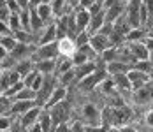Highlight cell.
Returning <instances> with one entry per match:
<instances>
[{
  "mask_svg": "<svg viewBox=\"0 0 153 132\" xmlns=\"http://www.w3.org/2000/svg\"><path fill=\"white\" fill-rule=\"evenodd\" d=\"M0 76H2V69H0Z\"/></svg>",
  "mask_w": 153,
  "mask_h": 132,
  "instance_id": "obj_43",
  "label": "cell"
},
{
  "mask_svg": "<svg viewBox=\"0 0 153 132\" xmlns=\"http://www.w3.org/2000/svg\"><path fill=\"white\" fill-rule=\"evenodd\" d=\"M99 90L104 93V95H113V93H116V83H114V79L111 78V76H107L106 79L99 85Z\"/></svg>",
  "mask_w": 153,
  "mask_h": 132,
  "instance_id": "obj_19",
  "label": "cell"
},
{
  "mask_svg": "<svg viewBox=\"0 0 153 132\" xmlns=\"http://www.w3.org/2000/svg\"><path fill=\"white\" fill-rule=\"evenodd\" d=\"M148 62H152V65H153V51H150V58H148Z\"/></svg>",
  "mask_w": 153,
  "mask_h": 132,
  "instance_id": "obj_39",
  "label": "cell"
},
{
  "mask_svg": "<svg viewBox=\"0 0 153 132\" xmlns=\"http://www.w3.org/2000/svg\"><path fill=\"white\" fill-rule=\"evenodd\" d=\"M90 46L93 48V51H95L99 57H100L106 49L113 48V46H111V41H109V37L104 35V34H95V35H92V37H90Z\"/></svg>",
  "mask_w": 153,
  "mask_h": 132,
  "instance_id": "obj_6",
  "label": "cell"
},
{
  "mask_svg": "<svg viewBox=\"0 0 153 132\" xmlns=\"http://www.w3.org/2000/svg\"><path fill=\"white\" fill-rule=\"evenodd\" d=\"M33 106H37V102H33V101H13L11 111H9V116L19 118L21 115H25L28 109H32Z\"/></svg>",
  "mask_w": 153,
  "mask_h": 132,
  "instance_id": "obj_11",
  "label": "cell"
},
{
  "mask_svg": "<svg viewBox=\"0 0 153 132\" xmlns=\"http://www.w3.org/2000/svg\"><path fill=\"white\" fill-rule=\"evenodd\" d=\"M144 123H146V127L153 129V109H150V111L144 115Z\"/></svg>",
  "mask_w": 153,
  "mask_h": 132,
  "instance_id": "obj_33",
  "label": "cell"
},
{
  "mask_svg": "<svg viewBox=\"0 0 153 132\" xmlns=\"http://www.w3.org/2000/svg\"><path fill=\"white\" fill-rule=\"evenodd\" d=\"M104 2H106V0H97V4H100V5H102Z\"/></svg>",
  "mask_w": 153,
  "mask_h": 132,
  "instance_id": "obj_41",
  "label": "cell"
},
{
  "mask_svg": "<svg viewBox=\"0 0 153 132\" xmlns=\"http://www.w3.org/2000/svg\"><path fill=\"white\" fill-rule=\"evenodd\" d=\"M42 4V0H28V7L30 9H35V7H39Z\"/></svg>",
  "mask_w": 153,
  "mask_h": 132,
  "instance_id": "obj_36",
  "label": "cell"
},
{
  "mask_svg": "<svg viewBox=\"0 0 153 132\" xmlns=\"http://www.w3.org/2000/svg\"><path fill=\"white\" fill-rule=\"evenodd\" d=\"M144 46L148 48V51H153V37H146V41H144Z\"/></svg>",
  "mask_w": 153,
  "mask_h": 132,
  "instance_id": "obj_37",
  "label": "cell"
},
{
  "mask_svg": "<svg viewBox=\"0 0 153 132\" xmlns=\"http://www.w3.org/2000/svg\"><path fill=\"white\" fill-rule=\"evenodd\" d=\"M19 19H21V28L30 32V9H25L19 13Z\"/></svg>",
  "mask_w": 153,
  "mask_h": 132,
  "instance_id": "obj_25",
  "label": "cell"
},
{
  "mask_svg": "<svg viewBox=\"0 0 153 132\" xmlns=\"http://www.w3.org/2000/svg\"><path fill=\"white\" fill-rule=\"evenodd\" d=\"M0 46H4L9 53L14 49L16 46H18V41H16L13 35H7V37H0Z\"/></svg>",
  "mask_w": 153,
  "mask_h": 132,
  "instance_id": "obj_23",
  "label": "cell"
},
{
  "mask_svg": "<svg viewBox=\"0 0 153 132\" xmlns=\"http://www.w3.org/2000/svg\"><path fill=\"white\" fill-rule=\"evenodd\" d=\"M92 18H90V25H88V34L90 35H95V34H99L102 27L106 25V11L104 9H100V11H97V13H90Z\"/></svg>",
  "mask_w": 153,
  "mask_h": 132,
  "instance_id": "obj_5",
  "label": "cell"
},
{
  "mask_svg": "<svg viewBox=\"0 0 153 132\" xmlns=\"http://www.w3.org/2000/svg\"><path fill=\"white\" fill-rule=\"evenodd\" d=\"M127 78H128V81H130V88H132V92H136V90H139V88H143L144 85H148V83L152 81L150 74L143 72V71H139V69H136V67H132V69L127 72Z\"/></svg>",
  "mask_w": 153,
  "mask_h": 132,
  "instance_id": "obj_3",
  "label": "cell"
},
{
  "mask_svg": "<svg viewBox=\"0 0 153 132\" xmlns=\"http://www.w3.org/2000/svg\"><path fill=\"white\" fill-rule=\"evenodd\" d=\"M95 4H97V0H79L77 7H81V9H88V11H90Z\"/></svg>",
  "mask_w": 153,
  "mask_h": 132,
  "instance_id": "obj_31",
  "label": "cell"
},
{
  "mask_svg": "<svg viewBox=\"0 0 153 132\" xmlns=\"http://www.w3.org/2000/svg\"><path fill=\"white\" fill-rule=\"evenodd\" d=\"M127 48H128L132 58L136 60V62H146V60L150 58V51L144 46V43H130Z\"/></svg>",
  "mask_w": 153,
  "mask_h": 132,
  "instance_id": "obj_10",
  "label": "cell"
},
{
  "mask_svg": "<svg viewBox=\"0 0 153 132\" xmlns=\"http://www.w3.org/2000/svg\"><path fill=\"white\" fill-rule=\"evenodd\" d=\"M0 132H2V131H0Z\"/></svg>",
  "mask_w": 153,
  "mask_h": 132,
  "instance_id": "obj_45",
  "label": "cell"
},
{
  "mask_svg": "<svg viewBox=\"0 0 153 132\" xmlns=\"http://www.w3.org/2000/svg\"><path fill=\"white\" fill-rule=\"evenodd\" d=\"M53 132H72V127H71L67 122H63V123H58Z\"/></svg>",
  "mask_w": 153,
  "mask_h": 132,
  "instance_id": "obj_32",
  "label": "cell"
},
{
  "mask_svg": "<svg viewBox=\"0 0 153 132\" xmlns=\"http://www.w3.org/2000/svg\"><path fill=\"white\" fill-rule=\"evenodd\" d=\"M35 11H37V14L41 16V19L44 21V27L49 25V23H53L55 14H53V9H51V5H49V4H44V2H42L39 7H35Z\"/></svg>",
  "mask_w": 153,
  "mask_h": 132,
  "instance_id": "obj_17",
  "label": "cell"
},
{
  "mask_svg": "<svg viewBox=\"0 0 153 132\" xmlns=\"http://www.w3.org/2000/svg\"><path fill=\"white\" fill-rule=\"evenodd\" d=\"M102 111L97 109L95 104H85L81 109V123L85 122V127H95V125H102L100 122Z\"/></svg>",
  "mask_w": 153,
  "mask_h": 132,
  "instance_id": "obj_2",
  "label": "cell"
},
{
  "mask_svg": "<svg viewBox=\"0 0 153 132\" xmlns=\"http://www.w3.org/2000/svg\"><path fill=\"white\" fill-rule=\"evenodd\" d=\"M148 37V28H143V27H136L132 28L127 35H125V43L130 44V43H144Z\"/></svg>",
  "mask_w": 153,
  "mask_h": 132,
  "instance_id": "obj_14",
  "label": "cell"
},
{
  "mask_svg": "<svg viewBox=\"0 0 153 132\" xmlns=\"http://www.w3.org/2000/svg\"><path fill=\"white\" fill-rule=\"evenodd\" d=\"M7 25L11 27V30H13V32L23 30V28H21V19H19V13H11L9 19H7Z\"/></svg>",
  "mask_w": 153,
  "mask_h": 132,
  "instance_id": "obj_22",
  "label": "cell"
},
{
  "mask_svg": "<svg viewBox=\"0 0 153 132\" xmlns=\"http://www.w3.org/2000/svg\"><path fill=\"white\" fill-rule=\"evenodd\" d=\"M72 69H74L72 60L65 58V57H60V58H58V63H56V74H55V76H62V74L69 72V71H72Z\"/></svg>",
  "mask_w": 153,
  "mask_h": 132,
  "instance_id": "obj_20",
  "label": "cell"
},
{
  "mask_svg": "<svg viewBox=\"0 0 153 132\" xmlns=\"http://www.w3.org/2000/svg\"><path fill=\"white\" fill-rule=\"evenodd\" d=\"M60 57L58 55V46L56 43H49V44H39L32 55L33 63L35 62H41V60H56Z\"/></svg>",
  "mask_w": 153,
  "mask_h": 132,
  "instance_id": "obj_1",
  "label": "cell"
},
{
  "mask_svg": "<svg viewBox=\"0 0 153 132\" xmlns=\"http://www.w3.org/2000/svg\"><path fill=\"white\" fill-rule=\"evenodd\" d=\"M134 93V101L137 104H146L153 101V85L152 83H148V85H144L143 88H139L136 92H132Z\"/></svg>",
  "mask_w": 153,
  "mask_h": 132,
  "instance_id": "obj_12",
  "label": "cell"
},
{
  "mask_svg": "<svg viewBox=\"0 0 153 132\" xmlns=\"http://www.w3.org/2000/svg\"><path fill=\"white\" fill-rule=\"evenodd\" d=\"M71 60H72L74 67H77V65H83V63H88V62H90V60H88V57H86L81 49H77L76 53L72 55V58H71Z\"/></svg>",
  "mask_w": 153,
  "mask_h": 132,
  "instance_id": "obj_24",
  "label": "cell"
},
{
  "mask_svg": "<svg viewBox=\"0 0 153 132\" xmlns=\"http://www.w3.org/2000/svg\"><path fill=\"white\" fill-rule=\"evenodd\" d=\"M152 28H153V27H152Z\"/></svg>",
  "mask_w": 153,
  "mask_h": 132,
  "instance_id": "obj_44",
  "label": "cell"
},
{
  "mask_svg": "<svg viewBox=\"0 0 153 132\" xmlns=\"http://www.w3.org/2000/svg\"><path fill=\"white\" fill-rule=\"evenodd\" d=\"M39 74H41V72H39L37 69H33L32 72H28L27 76H23V79H21V81H23V85H25L27 88H32V85H33V81L37 79V76H39Z\"/></svg>",
  "mask_w": 153,
  "mask_h": 132,
  "instance_id": "obj_28",
  "label": "cell"
},
{
  "mask_svg": "<svg viewBox=\"0 0 153 132\" xmlns=\"http://www.w3.org/2000/svg\"><path fill=\"white\" fill-rule=\"evenodd\" d=\"M7 58H9V51L4 46H0V62H5Z\"/></svg>",
  "mask_w": 153,
  "mask_h": 132,
  "instance_id": "obj_34",
  "label": "cell"
},
{
  "mask_svg": "<svg viewBox=\"0 0 153 132\" xmlns=\"http://www.w3.org/2000/svg\"><path fill=\"white\" fill-rule=\"evenodd\" d=\"M90 18H92V14H90V11H88V9L76 7V11H74V21H76L77 34H79V32H85V30H88Z\"/></svg>",
  "mask_w": 153,
  "mask_h": 132,
  "instance_id": "obj_9",
  "label": "cell"
},
{
  "mask_svg": "<svg viewBox=\"0 0 153 132\" xmlns=\"http://www.w3.org/2000/svg\"><path fill=\"white\" fill-rule=\"evenodd\" d=\"M56 63H58V58L56 60H41V62H35V69L42 76L56 74Z\"/></svg>",
  "mask_w": 153,
  "mask_h": 132,
  "instance_id": "obj_15",
  "label": "cell"
},
{
  "mask_svg": "<svg viewBox=\"0 0 153 132\" xmlns=\"http://www.w3.org/2000/svg\"><path fill=\"white\" fill-rule=\"evenodd\" d=\"M120 132H137V131L130 125H125V127H120Z\"/></svg>",
  "mask_w": 153,
  "mask_h": 132,
  "instance_id": "obj_38",
  "label": "cell"
},
{
  "mask_svg": "<svg viewBox=\"0 0 153 132\" xmlns=\"http://www.w3.org/2000/svg\"><path fill=\"white\" fill-rule=\"evenodd\" d=\"M56 46H58V55L60 57H65V58H72V55L77 51L76 41L72 37H60L56 41Z\"/></svg>",
  "mask_w": 153,
  "mask_h": 132,
  "instance_id": "obj_4",
  "label": "cell"
},
{
  "mask_svg": "<svg viewBox=\"0 0 153 132\" xmlns=\"http://www.w3.org/2000/svg\"><path fill=\"white\" fill-rule=\"evenodd\" d=\"M13 101H37V92L35 90H32V88H23V90H19V93L16 95Z\"/></svg>",
  "mask_w": 153,
  "mask_h": 132,
  "instance_id": "obj_21",
  "label": "cell"
},
{
  "mask_svg": "<svg viewBox=\"0 0 153 132\" xmlns=\"http://www.w3.org/2000/svg\"><path fill=\"white\" fill-rule=\"evenodd\" d=\"M27 132H44V131H42V127H41L39 123H33L32 127H28V129H27Z\"/></svg>",
  "mask_w": 153,
  "mask_h": 132,
  "instance_id": "obj_35",
  "label": "cell"
},
{
  "mask_svg": "<svg viewBox=\"0 0 153 132\" xmlns=\"http://www.w3.org/2000/svg\"><path fill=\"white\" fill-rule=\"evenodd\" d=\"M7 35H13V30L7 25V21H0V37H7Z\"/></svg>",
  "mask_w": 153,
  "mask_h": 132,
  "instance_id": "obj_30",
  "label": "cell"
},
{
  "mask_svg": "<svg viewBox=\"0 0 153 132\" xmlns=\"http://www.w3.org/2000/svg\"><path fill=\"white\" fill-rule=\"evenodd\" d=\"M11 16V11L7 7V2L5 0H0V21H7Z\"/></svg>",
  "mask_w": 153,
  "mask_h": 132,
  "instance_id": "obj_29",
  "label": "cell"
},
{
  "mask_svg": "<svg viewBox=\"0 0 153 132\" xmlns=\"http://www.w3.org/2000/svg\"><path fill=\"white\" fill-rule=\"evenodd\" d=\"M97 69V63H93V62H88V63H83V65H77L74 67V78H76V81H83L86 76H90Z\"/></svg>",
  "mask_w": 153,
  "mask_h": 132,
  "instance_id": "obj_16",
  "label": "cell"
},
{
  "mask_svg": "<svg viewBox=\"0 0 153 132\" xmlns=\"http://www.w3.org/2000/svg\"><path fill=\"white\" fill-rule=\"evenodd\" d=\"M148 37H153V28L148 30Z\"/></svg>",
  "mask_w": 153,
  "mask_h": 132,
  "instance_id": "obj_40",
  "label": "cell"
},
{
  "mask_svg": "<svg viewBox=\"0 0 153 132\" xmlns=\"http://www.w3.org/2000/svg\"><path fill=\"white\" fill-rule=\"evenodd\" d=\"M120 2H123V4H125V5H127V4H128V2H130V0H120Z\"/></svg>",
  "mask_w": 153,
  "mask_h": 132,
  "instance_id": "obj_42",
  "label": "cell"
},
{
  "mask_svg": "<svg viewBox=\"0 0 153 132\" xmlns=\"http://www.w3.org/2000/svg\"><path fill=\"white\" fill-rule=\"evenodd\" d=\"M42 109H44V107H41V106H33V107L28 109L25 115H21V116H19V123H21V127H23V129H28V127H32L33 123H37Z\"/></svg>",
  "mask_w": 153,
  "mask_h": 132,
  "instance_id": "obj_8",
  "label": "cell"
},
{
  "mask_svg": "<svg viewBox=\"0 0 153 132\" xmlns=\"http://www.w3.org/2000/svg\"><path fill=\"white\" fill-rule=\"evenodd\" d=\"M13 123H14L13 116H9V115H0V131L2 132H7L13 127Z\"/></svg>",
  "mask_w": 153,
  "mask_h": 132,
  "instance_id": "obj_26",
  "label": "cell"
},
{
  "mask_svg": "<svg viewBox=\"0 0 153 132\" xmlns=\"http://www.w3.org/2000/svg\"><path fill=\"white\" fill-rule=\"evenodd\" d=\"M90 37H92V35H90L86 30H85V32H79L76 37H74L76 46H77V48H81V46H85V44H90Z\"/></svg>",
  "mask_w": 153,
  "mask_h": 132,
  "instance_id": "obj_27",
  "label": "cell"
},
{
  "mask_svg": "<svg viewBox=\"0 0 153 132\" xmlns=\"http://www.w3.org/2000/svg\"><path fill=\"white\" fill-rule=\"evenodd\" d=\"M130 69H132V65L123 63V62H109V63H106V71L111 78H114V76H125Z\"/></svg>",
  "mask_w": 153,
  "mask_h": 132,
  "instance_id": "obj_13",
  "label": "cell"
},
{
  "mask_svg": "<svg viewBox=\"0 0 153 132\" xmlns=\"http://www.w3.org/2000/svg\"><path fill=\"white\" fill-rule=\"evenodd\" d=\"M65 97H67V87H63V85H56V88L53 90V93L49 95V99H48V102L44 104V109H51V107H55V106H58L65 101Z\"/></svg>",
  "mask_w": 153,
  "mask_h": 132,
  "instance_id": "obj_7",
  "label": "cell"
},
{
  "mask_svg": "<svg viewBox=\"0 0 153 132\" xmlns=\"http://www.w3.org/2000/svg\"><path fill=\"white\" fill-rule=\"evenodd\" d=\"M41 127H42V131L44 132H53V120H51V115H49V111L48 109H42L41 111V116H39V122H37Z\"/></svg>",
  "mask_w": 153,
  "mask_h": 132,
  "instance_id": "obj_18",
  "label": "cell"
}]
</instances>
